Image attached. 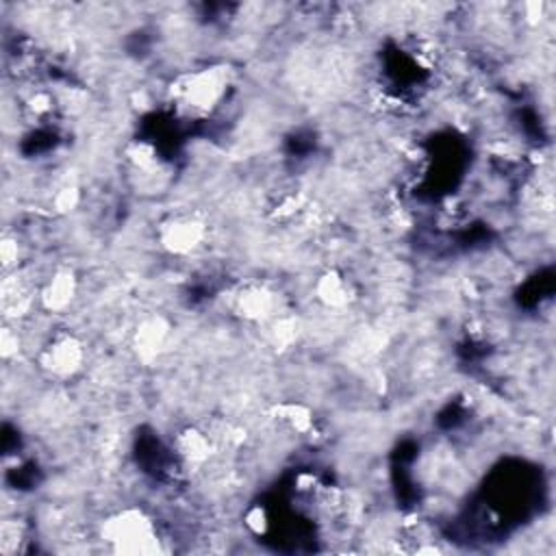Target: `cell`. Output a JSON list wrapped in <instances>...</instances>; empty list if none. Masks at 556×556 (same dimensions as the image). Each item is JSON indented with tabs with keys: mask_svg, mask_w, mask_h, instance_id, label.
Returning a JSON list of instances; mask_svg holds the SVG:
<instances>
[{
	"mask_svg": "<svg viewBox=\"0 0 556 556\" xmlns=\"http://www.w3.org/2000/svg\"><path fill=\"white\" fill-rule=\"evenodd\" d=\"M208 239V224L200 213L176 211L163 217L156 226L159 245L172 256H189Z\"/></svg>",
	"mask_w": 556,
	"mask_h": 556,
	"instance_id": "277c9868",
	"label": "cell"
},
{
	"mask_svg": "<svg viewBox=\"0 0 556 556\" xmlns=\"http://www.w3.org/2000/svg\"><path fill=\"white\" fill-rule=\"evenodd\" d=\"M267 419L282 432H289L293 437H311L315 432V415L308 404L287 400L276 402L269 406Z\"/></svg>",
	"mask_w": 556,
	"mask_h": 556,
	"instance_id": "30bf717a",
	"label": "cell"
},
{
	"mask_svg": "<svg viewBox=\"0 0 556 556\" xmlns=\"http://www.w3.org/2000/svg\"><path fill=\"white\" fill-rule=\"evenodd\" d=\"M22 350V337L20 330L13 321H4L2 330H0V354L2 358L9 363L17 356V352Z\"/></svg>",
	"mask_w": 556,
	"mask_h": 556,
	"instance_id": "4fadbf2b",
	"label": "cell"
},
{
	"mask_svg": "<svg viewBox=\"0 0 556 556\" xmlns=\"http://www.w3.org/2000/svg\"><path fill=\"white\" fill-rule=\"evenodd\" d=\"M80 202V193H78V187L76 185H63L56 189L54 198H52V208L56 213H70L78 206Z\"/></svg>",
	"mask_w": 556,
	"mask_h": 556,
	"instance_id": "9a60e30c",
	"label": "cell"
},
{
	"mask_svg": "<svg viewBox=\"0 0 556 556\" xmlns=\"http://www.w3.org/2000/svg\"><path fill=\"white\" fill-rule=\"evenodd\" d=\"M98 536L115 554L150 556L161 552L159 528L139 506H124L109 513L98 528Z\"/></svg>",
	"mask_w": 556,
	"mask_h": 556,
	"instance_id": "7a4b0ae2",
	"label": "cell"
},
{
	"mask_svg": "<svg viewBox=\"0 0 556 556\" xmlns=\"http://www.w3.org/2000/svg\"><path fill=\"white\" fill-rule=\"evenodd\" d=\"M56 100L48 89H33L26 98H24V111L37 119V122H46L50 115H54L56 111Z\"/></svg>",
	"mask_w": 556,
	"mask_h": 556,
	"instance_id": "7c38bea8",
	"label": "cell"
},
{
	"mask_svg": "<svg viewBox=\"0 0 556 556\" xmlns=\"http://www.w3.org/2000/svg\"><path fill=\"white\" fill-rule=\"evenodd\" d=\"M78 298V276L72 267H54L37 287V308L48 315H63Z\"/></svg>",
	"mask_w": 556,
	"mask_h": 556,
	"instance_id": "52a82bcc",
	"label": "cell"
},
{
	"mask_svg": "<svg viewBox=\"0 0 556 556\" xmlns=\"http://www.w3.org/2000/svg\"><path fill=\"white\" fill-rule=\"evenodd\" d=\"M37 367L52 382L74 380L87 365V343L70 328L50 332L37 350Z\"/></svg>",
	"mask_w": 556,
	"mask_h": 556,
	"instance_id": "3957f363",
	"label": "cell"
},
{
	"mask_svg": "<svg viewBox=\"0 0 556 556\" xmlns=\"http://www.w3.org/2000/svg\"><path fill=\"white\" fill-rule=\"evenodd\" d=\"M313 298L315 302L326 308V311H343L348 308L354 298H356V289L354 282L350 280L348 274H343L337 267H328L324 271H319L313 280Z\"/></svg>",
	"mask_w": 556,
	"mask_h": 556,
	"instance_id": "9c48e42d",
	"label": "cell"
},
{
	"mask_svg": "<svg viewBox=\"0 0 556 556\" xmlns=\"http://www.w3.org/2000/svg\"><path fill=\"white\" fill-rule=\"evenodd\" d=\"M172 454L185 471H200L219 454V450L208 428L182 426L172 437Z\"/></svg>",
	"mask_w": 556,
	"mask_h": 556,
	"instance_id": "8992f818",
	"label": "cell"
},
{
	"mask_svg": "<svg viewBox=\"0 0 556 556\" xmlns=\"http://www.w3.org/2000/svg\"><path fill=\"white\" fill-rule=\"evenodd\" d=\"M169 332H172V324L167 317H163L161 313L143 315L130 334V348H132L137 361H141L146 365L156 361L167 345Z\"/></svg>",
	"mask_w": 556,
	"mask_h": 556,
	"instance_id": "ba28073f",
	"label": "cell"
},
{
	"mask_svg": "<svg viewBox=\"0 0 556 556\" xmlns=\"http://www.w3.org/2000/svg\"><path fill=\"white\" fill-rule=\"evenodd\" d=\"M228 311L245 324L263 326L282 313L278 291L263 280L239 282L228 295Z\"/></svg>",
	"mask_w": 556,
	"mask_h": 556,
	"instance_id": "5b68a950",
	"label": "cell"
},
{
	"mask_svg": "<svg viewBox=\"0 0 556 556\" xmlns=\"http://www.w3.org/2000/svg\"><path fill=\"white\" fill-rule=\"evenodd\" d=\"M263 330V337H265V343L276 350V352H282V350H289L298 337H300V324L293 315L289 313H280L276 317H271L269 321H265L263 326H258Z\"/></svg>",
	"mask_w": 556,
	"mask_h": 556,
	"instance_id": "8fae6325",
	"label": "cell"
},
{
	"mask_svg": "<svg viewBox=\"0 0 556 556\" xmlns=\"http://www.w3.org/2000/svg\"><path fill=\"white\" fill-rule=\"evenodd\" d=\"M243 523L248 526L250 532L254 534H265L267 528H269V515H267V508L265 506H252L245 510L243 515Z\"/></svg>",
	"mask_w": 556,
	"mask_h": 556,
	"instance_id": "2e32d148",
	"label": "cell"
},
{
	"mask_svg": "<svg viewBox=\"0 0 556 556\" xmlns=\"http://www.w3.org/2000/svg\"><path fill=\"white\" fill-rule=\"evenodd\" d=\"M230 89V70L219 63L180 72L167 87L174 106L191 117L211 115Z\"/></svg>",
	"mask_w": 556,
	"mask_h": 556,
	"instance_id": "6da1fadb",
	"label": "cell"
},
{
	"mask_svg": "<svg viewBox=\"0 0 556 556\" xmlns=\"http://www.w3.org/2000/svg\"><path fill=\"white\" fill-rule=\"evenodd\" d=\"M20 256H22V250H20L17 235H9V232H7V235L2 237V243H0V258H2V269H4V274L17 269Z\"/></svg>",
	"mask_w": 556,
	"mask_h": 556,
	"instance_id": "5bb4252c",
	"label": "cell"
}]
</instances>
